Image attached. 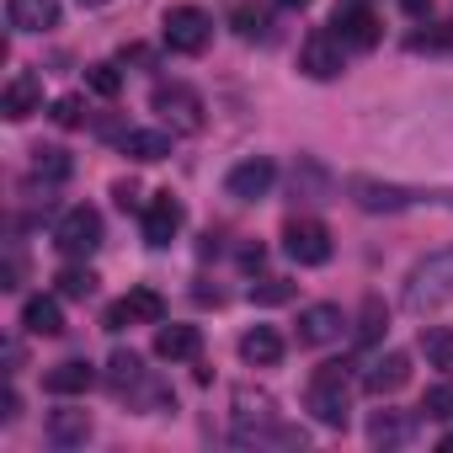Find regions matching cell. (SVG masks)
<instances>
[{
    "label": "cell",
    "mask_w": 453,
    "mask_h": 453,
    "mask_svg": "<svg viewBox=\"0 0 453 453\" xmlns=\"http://www.w3.org/2000/svg\"><path fill=\"white\" fill-rule=\"evenodd\" d=\"M235 442H257V448H304V432L299 426H283L278 421V400L262 395V389H241L235 395Z\"/></svg>",
    "instance_id": "cell-1"
},
{
    "label": "cell",
    "mask_w": 453,
    "mask_h": 453,
    "mask_svg": "<svg viewBox=\"0 0 453 453\" xmlns=\"http://www.w3.org/2000/svg\"><path fill=\"white\" fill-rule=\"evenodd\" d=\"M411 432H416V421L405 411H373V421H368L373 448H400V442H411Z\"/></svg>",
    "instance_id": "cell-22"
},
{
    "label": "cell",
    "mask_w": 453,
    "mask_h": 453,
    "mask_svg": "<svg viewBox=\"0 0 453 453\" xmlns=\"http://www.w3.org/2000/svg\"><path fill=\"white\" fill-rule=\"evenodd\" d=\"M112 197H118V208H134V203H139V187H134V181H118Z\"/></svg>",
    "instance_id": "cell-35"
},
{
    "label": "cell",
    "mask_w": 453,
    "mask_h": 453,
    "mask_svg": "<svg viewBox=\"0 0 453 453\" xmlns=\"http://www.w3.org/2000/svg\"><path fill=\"white\" fill-rule=\"evenodd\" d=\"M342 326H347V320H342L336 304H310V310L299 315V342H304V347H326V342L342 336Z\"/></svg>",
    "instance_id": "cell-17"
},
{
    "label": "cell",
    "mask_w": 453,
    "mask_h": 453,
    "mask_svg": "<svg viewBox=\"0 0 453 453\" xmlns=\"http://www.w3.org/2000/svg\"><path fill=\"white\" fill-rule=\"evenodd\" d=\"M123 155L139 160V165L165 160V155H171V134H160V128H128V134H123Z\"/></svg>",
    "instance_id": "cell-23"
},
{
    "label": "cell",
    "mask_w": 453,
    "mask_h": 453,
    "mask_svg": "<svg viewBox=\"0 0 453 453\" xmlns=\"http://www.w3.org/2000/svg\"><path fill=\"white\" fill-rule=\"evenodd\" d=\"M0 112H6L12 123H27L33 112H43V81H38L33 70H22V75H12V86H6V96H0Z\"/></svg>",
    "instance_id": "cell-14"
},
{
    "label": "cell",
    "mask_w": 453,
    "mask_h": 453,
    "mask_svg": "<svg viewBox=\"0 0 453 453\" xmlns=\"http://www.w3.org/2000/svg\"><path fill=\"white\" fill-rule=\"evenodd\" d=\"M54 123H59V128H81V123H86V102H81V96H59V102H54Z\"/></svg>",
    "instance_id": "cell-33"
},
{
    "label": "cell",
    "mask_w": 453,
    "mask_h": 453,
    "mask_svg": "<svg viewBox=\"0 0 453 453\" xmlns=\"http://www.w3.org/2000/svg\"><path fill=\"white\" fill-rule=\"evenodd\" d=\"M347 192H352V203H357V208H368V213H400V208H411V203H416V192H411V187H389V181H373V176H352V181H347Z\"/></svg>",
    "instance_id": "cell-13"
},
{
    "label": "cell",
    "mask_w": 453,
    "mask_h": 453,
    "mask_svg": "<svg viewBox=\"0 0 453 453\" xmlns=\"http://www.w3.org/2000/svg\"><path fill=\"white\" fill-rule=\"evenodd\" d=\"M165 320V299L155 288H128L118 304H107V331H128V326H160Z\"/></svg>",
    "instance_id": "cell-9"
},
{
    "label": "cell",
    "mask_w": 453,
    "mask_h": 453,
    "mask_svg": "<svg viewBox=\"0 0 453 453\" xmlns=\"http://www.w3.org/2000/svg\"><path fill=\"white\" fill-rule=\"evenodd\" d=\"M357 331H363V342H373V336L384 331V304H379V299L363 304V326H357Z\"/></svg>",
    "instance_id": "cell-34"
},
{
    "label": "cell",
    "mask_w": 453,
    "mask_h": 453,
    "mask_svg": "<svg viewBox=\"0 0 453 453\" xmlns=\"http://www.w3.org/2000/svg\"><path fill=\"white\" fill-rule=\"evenodd\" d=\"M150 373H144V363H139V352H112L107 357V389L112 395H139V384H144Z\"/></svg>",
    "instance_id": "cell-21"
},
{
    "label": "cell",
    "mask_w": 453,
    "mask_h": 453,
    "mask_svg": "<svg viewBox=\"0 0 453 453\" xmlns=\"http://www.w3.org/2000/svg\"><path fill=\"white\" fill-rule=\"evenodd\" d=\"M304 405H310V416H315L320 426H347V421H352V379H347V368H342V363H320V368L310 373Z\"/></svg>",
    "instance_id": "cell-3"
},
{
    "label": "cell",
    "mask_w": 453,
    "mask_h": 453,
    "mask_svg": "<svg viewBox=\"0 0 453 453\" xmlns=\"http://www.w3.org/2000/svg\"><path fill=\"white\" fill-rule=\"evenodd\" d=\"M283 251L299 267H326L331 262V230L320 219H288L283 224Z\"/></svg>",
    "instance_id": "cell-7"
},
{
    "label": "cell",
    "mask_w": 453,
    "mask_h": 453,
    "mask_svg": "<svg viewBox=\"0 0 453 453\" xmlns=\"http://www.w3.org/2000/svg\"><path fill=\"white\" fill-rule=\"evenodd\" d=\"M54 246H59L70 262L91 257V251L102 246V213H96L91 203H75V208H65V219L54 224Z\"/></svg>",
    "instance_id": "cell-5"
},
{
    "label": "cell",
    "mask_w": 453,
    "mask_h": 453,
    "mask_svg": "<svg viewBox=\"0 0 453 453\" xmlns=\"http://www.w3.org/2000/svg\"><path fill=\"white\" fill-rule=\"evenodd\" d=\"M342 59H347V43H342L331 27H315V33L304 38V49H299V70H304L310 81H336V75H342Z\"/></svg>",
    "instance_id": "cell-8"
},
{
    "label": "cell",
    "mask_w": 453,
    "mask_h": 453,
    "mask_svg": "<svg viewBox=\"0 0 453 453\" xmlns=\"http://www.w3.org/2000/svg\"><path fill=\"white\" fill-rule=\"evenodd\" d=\"M230 27H235L246 43H267V38H273V17H267V6H257V0H241V6L230 12Z\"/></svg>",
    "instance_id": "cell-25"
},
{
    "label": "cell",
    "mask_w": 453,
    "mask_h": 453,
    "mask_svg": "<svg viewBox=\"0 0 453 453\" xmlns=\"http://www.w3.org/2000/svg\"><path fill=\"white\" fill-rule=\"evenodd\" d=\"M331 33L347 43V49H357V54H368V49H379V38H384V27H379V17L363 6V0H347V6L336 12V22H331Z\"/></svg>",
    "instance_id": "cell-10"
},
{
    "label": "cell",
    "mask_w": 453,
    "mask_h": 453,
    "mask_svg": "<svg viewBox=\"0 0 453 453\" xmlns=\"http://www.w3.org/2000/svg\"><path fill=\"white\" fill-rule=\"evenodd\" d=\"M273 181H278V165L267 155H251V160H241L230 176H224V192H230L235 203H257V197L273 192Z\"/></svg>",
    "instance_id": "cell-12"
},
{
    "label": "cell",
    "mask_w": 453,
    "mask_h": 453,
    "mask_svg": "<svg viewBox=\"0 0 453 453\" xmlns=\"http://www.w3.org/2000/svg\"><path fill=\"white\" fill-rule=\"evenodd\" d=\"M421 352H426L432 368L453 373V331L448 326H421Z\"/></svg>",
    "instance_id": "cell-27"
},
{
    "label": "cell",
    "mask_w": 453,
    "mask_h": 453,
    "mask_svg": "<svg viewBox=\"0 0 453 453\" xmlns=\"http://www.w3.org/2000/svg\"><path fill=\"white\" fill-rule=\"evenodd\" d=\"M400 6H405V17H426V12H432V0H400Z\"/></svg>",
    "instance_id": "cell-37"
},
{
    "label": "cell",
    "mask_w": 453,
    "mask_h": 453,
    "mask_svg": "<svg viewBox=\"0 0 453 453\" xmlns=\"http://www.w3.org/2000/svg\"><path fill=\"white\" fill-rule=\"evenodd\" d=\"M33 171H38L43 181H65V176H70V155H65V150H38Z\"/></svg>",
    "instance_id": "cell-31"
},
{
    "label": "cell",
    "mask_w": 453,
    "mask_h": 453,
    "mask_svg": "<svg viewBox=\"0 0 453 453\" xmlns=\"http://www.w3.org/2000/svg\"><path fill=\"white\" fill-rule=\"evenodd\" d=\"M86 81H91V91H96V96H118V91H123L118 65H91V70H86Z\"/></svg>",
    "instance_id": "cell-32"
},
{
    "label": "cell",
    "mask_w": 453,
    "mask_h": 453,
    "mask_svg": "<svg viewBox=\"0 0 453 453\" xmlns=\"http://www.w3.org/2000/svg\"><path fill=\"white\" fill-rule=\"evenodd\" d=\"M91 437V416L86 411H54L49 416V442L54 448H75V442H86Z\"/></svg>",
    "instance_id": "cell-26"
},
{
    "label": "cell",
    "mask_w": 453,
    "mask_h": 453,
    "mask_svg": "<svg viewBox=\"0 0 453 453\" xmlns=\"http://www.w3.org/2000/svg\"><path fill=\"white\" fill-rule=\"evenodd\" d=\"M81 6H107V0H81Z\"/></svg>",
    "instance_id": "cell-40"
},
{
    "label": "cell",
    "mask_w": 453,
    "mask_h": 453,
    "mask_svg": "<svg viewBox=\"0 0 453 453\" xmlns=\"http://www.w3.org/2000/svg\"><path fill=\"white\" fill-rule=\"evenodd\" d=\"M17 411H22V400H17V389H6V400H0V421H17Z\"/></svg>",
    "instance_id": "cell-36"
},
{
    "label": "cell",
    "mask_w": 453,
    "mask_h": 453,
    "mask_svg": "<svg viewBox=\"0 0 453 453\" xmlns=\"http://www.w3.org/2000/svg\"><path fill=\"white\" fill-rule=\"evenodd\" d=\"M294 299V283L288 278H262L251 283V304H288Z\"/></svg>",
    "instance_id": "cell-29"
},
{
    "label": "cell",
    "mask_w": 453,
    "mask_h": 453,
    "mask_svg": "<svg viewBox=\"0 0 453 453\" xmlns=\"http://www.w3.org/2000/svg\"><path fill=\"white\" fill-rule=\"evenodd\" d=\"M437 448H442V453H453V432H448V437H442V442H437Z\"/></svg>",
    "instance_id": "cell-39"
},
{
    "label": "cell",
    "mask_w": 453,
    "mask_h": 453,
    "mask_svg": "<svg viewBox=\"0 0 453 453\" xmlns=\"http://www.w3.org/2000/svg\"><path fill=\"white\" fill-rule=\"evenodd\" d=\"M421 411H426L432 421H453V384H432V389L421 395Z\"/></svg>",
    "instance_id": "cell-30"
},
{
    "label": "cell",
    "mask_w": 453,
    "mask_h": 453,
    "mask_svg": "<svg viewBox=\"0 0 453 453\" xmlns=\"http://www.w3.org/2000/svg\"><path fill=\"white\" fill-rule=\"evenodd\" d=\"M22 326L33 331V336H65V310H59V299H27L22 304Z\"/></svg>",
    "instance_id": "cell-24"
},
{
    "label": "cell",
    "mask_w": 453,
    "mask_h": 453,
    "mask_svg": "<svg viewBox=\"0 0 453 453\" xmlns=\"http://www.w3.org/2000/svg\"><path fill=\"white\" fill-rule=\"evenodd\" d=\"M12 33H49L59 27V0H6Z\"/></svg>",
    "instance_id": "cell-16"
},
{
    "label": "cell",
    "mask_w": 453,
    "mask_h": 453,
    "mask_svg": "<svg viewBox=\"0 0 453 453\" xmlns=\"http://www.w3.org/2000/svg\"><path fill=\"white\" fill-rule=\"evenodd\" d=\"M442 304H453V246L421 257L405 278V310L411 315H432Z\"/></svg>",
    "instance_id": "cell-2"
},
{
    "label": "cell",
    "mask_w": 453,
    "mask_h": 453,
    "mask_svg": "<svg viewBox=\"0 0 453 453\" xmlns=\"http://www.w3.org/2000/svg\"><path fill=\"white\" fill-rule=\"evenodd\" d=\"M405 379H411V357L405 352H384V357H373L368 368H363V389L368 395H395V389H405Z\"/></svg>",
    "instance_id": "cell-15"
},
{
    "label": "cell",
    "mask_w": 453,
    "mask_h": 453,
    "mask_svg": "<svg viewBox=\"0 0 453 453\" xmlns=\"http://www.w3.org/2000/svg\"><path fill=\"white\" fill-rule=\"evenodd\" d=\"M278 6H288V12H304V6H310V0H278Z\"/></svg>",
    "instance_id": "cell-38"
},
{
    "label": "cell",
    "mask_w": 453,
    "mask_h": 453,
    "mask_svg": "<svg viewBox=\"0 0 453 453\" xmlns=\"http://www.w3.org/2000/svg\"><path fill=\"white\" fill-rule=\"evenodd\" d=\"M54 283H59L65 299H91V294H96V273H91V267H65Z\"/></svg>",
    "instance_id": "cell-28"
},
{
    "label": "cell",
    "mask_w": 453,
    "mask_h": 453,
    "mask_svg": "<svg viewBox=\"0 0 453 453\" xmlns=\"http://www.w3.org/2000/svg\"><path fill=\"white\" fill-rule=\"evenodd\" d=\"M96 384V368L86 363V357H65V363H54L49 373H43V389L49 395H86Z\"/></svg>",
    "instance_id": "cell-18"
},
{
    "label": "cell",
    "mask_w": 453,
    "mask_h": 453,
    "mask_svg": "<svg viewBox=\"0 0 453 453\" xmlns=\"http://www.w3.org/2000/svg\"><path fill=\"white\" fill-rule=\"evenodd\" d=\"M197 352H203L197 326H160V331H155V357H165V363H192Z\"/></svg>",
    "instance_id": "cell-19"
},
{
    "label": "cell",
    "mask_w": 453,
    "mask_h": 453,
    "mask_svg": "<svg viewBox=\"0 0 453 453\" xmlns=\"http://www.w3.org/2000/svg\"><path fill=\"white\" fill-rule=\"evenodd\" d=\"M160 38H165L171 54H203L208 38H213V22H208V12H197V6H171L165 22H160Z\"/></svg>",
    "instance_id": "cell-6"
},
{
    "label": "cell",
    "mask_w": 453,
    "mask_h": 453,
    "mask_svg": "<svg viewBox=\"0 0 453 453\" xmlns=\"http://www.w3.org/2000/svg\"><path fill=\"white\" fill-rule=\"evenodd\" d=\"M241 357H246L251 368H273V363H283V336H278L273 326H251V331L241 336Z\"/></svg>",
    "instance_id": "cell-20"
},
{
    "label": "cell",
    "mask_w": 453,
    "mask_h": 453,
    "mask_svg": "<svg viewBox=\"0 0 453 453\" xmlns=\"http://www.w3.org/2000/svg\"><path fill=\"white\" fill-rule=\"evenodd\" d=\"M150 107H155V118L171 128V134H203V96L192 91V86H181V81H160L155 91H150Z\"/></svg>",
    "instance_id": "cell-4"
},
{
    "label": "cell",
    "mask_w": 453,
    "mask_h": 453,
    "mask_svg": "<svg viewBox=\"0 0 453 453\" xmlns=\"http://www.w3.org/2000/svg\"><path fill=\"white\" fill-rule=\"evenodd\" d=\"M181 224H187V213H181V203L171 197V192H155L150 203H144V246H155V251H165L176 235H181Z\"/></svg>",
    "instance_id": "cell-11"
}]
</instances>
